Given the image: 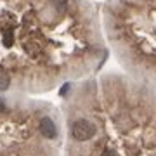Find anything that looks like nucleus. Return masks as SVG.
<instances>
[{
  "mask_svg": "<svg viewBox=\"0 0 156 156\" xmlns=\"http://www.w3.org/2000/svg\"><path fill=\"white\" fill-rule=\"evenodd\" d=\"M95 132H97L95 125L92 122H89V120H76V122H73V125H71L73 139L82 140V142L92 139L95 135Z\"/></svg>",
  "mask_w": 156,
  "mask_h": 156,
  "instance_id": "f257e3e1",
  "label": "nucleus"
},
{
  "mask_svg": "<svg viewBox=\"0 0 156 156\" xmlns=\"http://www.w3.org/2000/svg\"><path fill=\"white\" fill-rule=\"evenodd\" d=\"M40 132H42V135L47 137V139H54L57 135L56 123L52 122L50 118H42V120H40Z\"/></svg>",
  "mask_w": 156,
  "mask_h": 156,
  "instance_id": "f03ea898",
  "label": "nucleus"
},
{
  "mask_svg": "<svg viewBox=\"0 0 156 156\" xmlns=\"http://www.w3.org/2000/svg\"><path fill=\"white\" fill-rule=\"evenodd\" d=\"M9 78L5 76V75H0V90H7L9 89Z\"/></svg>",
  "mask_w": 156,
  "mask_h": 156,
  "instance_id": "7ed1b4c3",
  "label": "nucleus"
},
{
  "mask_svg": "<svg viewBox=\"0 0 156 156\" xmlns=\"http://www.w3.org/2000/svg\"><path fill=\"white\" fill-rule=\"evenodd\" d=\"M101 156H118V154L113 149H104L102 153H101Z\"/></svg>",
  "mask_w": 156,
  "mask_h": 156,
  "instance_id": "20e7f679",
  "label": "nucleus"
},
{
  "mask_svg": "<svg viewBox=\"0 0 156 156\" xmlns=\"http://www.w3.org/2000/svg\"><path fill=\"white\" fill-rule=\"evenodd\" d=\"M2 111H5V102L0 99V113H2Z\"/></svg>",
  "mask_w": 156,
  "mask_h": 156,
  "instance_id": "39448f33",
  "label": "nucleus"
}]
</instances>
